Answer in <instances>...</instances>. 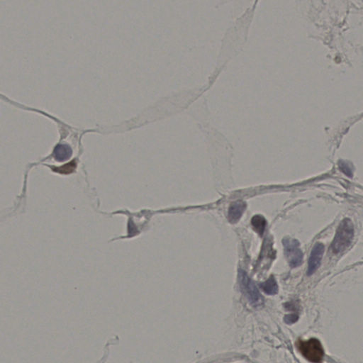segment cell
Masks as SVG:
<instances>
[{
  "label": "cell",
  "mask_w": 363,
  "mask_h": 363,
  "mask_svg": "<svg viewBox=\"0 0 363 363\" xmlns=\"http://www.w3.org/2000/svg\"><path fill=\"white\" fill-rule=\"evenodd\" d=\"M354 238V226L350 218H344L338 227L331 248L335 254L343 253L353 242Z\"/></svg>",
  "instance_id": "obj_1"
},
{
  "label": "cell",
  "mask_w": 363,
  "mask_h": 363,
  "mask_svg": "<svg viewBox=\"0 0 363 363\" xmlns=\"http://www.w3.org/2000/svg\"><path fill=\"white\" fill-rule=\"evenodd\" d=\"M239 278L242 291L246 296L251 305L255 307L262 305L263 304V296L258 291L253 280L248 277V274L242 269H239Z\"/></svg>",
  "instance_id": "obj_2"
},
{
  "label": "cell",
  "mask_w": 363,
  "mask_h": 363,
  "mask_svg": "<svg viewBox=\"0 0 363 363\" xmlns=\"http://www.w3.org/2000/svg\"><path fill=\"white\" fill-rule=\"evenodd\" d=\"M298 349L302 356L311 363H320L322 362L324 351L321 342L316 339L310 340H299L297 343Z\"/></svg>",
  "instance_id": "obj_3"
},
{
  "label": "cell",
  "mask_w": 363,
  "mask_h": 363,
  "mask_svg": "<svg viewBox=\"0 0 363 363\" xmlns=\"http://www.w3.org/2000/svg\"><path fill=\"white\" fill-rule=\"evenodd\" d=\"M283 244L285 255L290 267L294 268L300 266L303 263L304 255L302 250L299 248L300 246L299 242L296 239L286 237L283 239Z\"/></svg>",
  "instance_id": "obj_4"
},
{
  "label": "cell",
  "mask_w": 363,
  "mask_h": 363,
  "mask_svg": "<svg viewBox=\"0 0 363 363\" xmlns=\"http://www.w3.org/2000/svg\"><path fill=\"white\" fill-rule=\"evenodd\" d=\"M323 253H324V245L321 242H317L311 252L307 275L309 276L313 275L320 267L321 261H322Z\"/></svg>",
  "instance_id": "obj_5"
},
{
  "label": "cell",
  "mask_w": 363,
  "mask_h": 363,
  "mask_svg": "<svg viewBox=\"0 0 363 363\" xmlns=\"http://www.w3.org/2000/svg\"><path fill=\"white\" fill-rule=\"evenodd\" d=\"M247 204L242 201H236L233 202L230 205L229 212H228V218L230 223L234 224L242 218L244 212L246 209Z\"/></svg>",
  "instance_id": "obj_6"
},
{
  "label": "cell",
  "mask_w": 363,
  "mask_h": 363,
  "mask_svg": "<svg viewBox=\"0 0 363 363\" xmlns=\"http://www.w3.org/2000/svg\"><path fill=\"white\" fill-rule=\"evenodd\" d=\"M72 153V149L69 145L61 144L55 147L54 150V158L59 162L67 161L71 158Z\"/></svg>",
  "instance_id": "obj_7"
},
{
  "label": "cell",
  "mask_w": 363,
  "mask_h": 363,
  "mask_svg": "<svg viewBox=\"0 0 363 363\" xmlns=\"http://www.w3.org/2000/svg\"><path fill=\"white\" fill-rule=\"evenodd\" d=\"M261 289L268 295H275L278 292V285L274 276H271L266 282L260 284Z\"/></svg>",
  "instance_id": "obj_8"
},
{
  "label": "cell",
  "mask_w": 363,
  "mask_h": 363,
  "mask_svg": "<svg viewBox=\"0 0 363 363\" xmlns=\"http://www.w3.org/2000/svg\"><path fill=\"white\" fill-rule=\"evenodd\" d=\"M251 224L253 229L258 233V235L263 236L267 225V221L265 217L261 215L254 216L252 218Z\"/></svg>",
  "instance_id": "obj_9"
},
{
  "label": "cell",
  "mask_w": 363,
  "mask_h": 363,
  "mask_svg": "<svg viewBox=\"0 0 363 363\" xmlns=\"http://www.w3.org/2000/svg\"><path fill=\"white\" fill-rule=\"evenodd\" d=\"M69 166L70 164H68L66 166H63V167L59 168V169H53V170L55 171V172H60L61 174H69L71 172H73L76 166L75 164H74L73 166H71L69 169H67V168L69 167Z\"/></svg>",
  "instance_id": "obj_10"
},
{
  "label": "cell",
  "mask_w": 363,
  "mask_h": 363,
  "mask_svg": "<svg viewBox=\"0 0 363 363\" xmlns=\"http://www.w3.org/2000/svg\"><path fill=\"white\" fill-rule=\"evenodd\" d=\"M340 169H341L344 174H345L348 177H353V171L347 163L341 162L340 163Z\"/></svg>",
  "instance_id": "obj_11"
},
{
  "label": "cell",
  "mask_w": 363,
  "mask_h": 363,
  "mask_svg": "<svg viewBox=\"0 0 363 363\" xmlns=\"http://www.w3.org/2000/svg\"><path fill=\"white\" fill-rule=\"evenodd\" d=\"M298 318H299V316L293 314V315H287L285 316L284 319H285V323H288V324H292V323H294L298 321Z\"/></svg>",
  "instance_id": "obj_12"
}]
</instances>
